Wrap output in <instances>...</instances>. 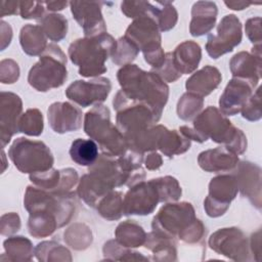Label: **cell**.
<instances>
[{
  "label": "cell",
  "mask_w": 262,
  "mask_h": 262,
  "mask_svg": "<svg viewBox=\"0 0 262 262\" xmlns=\"http://www.w3.org/2000/svg\"><path fill=\"white\" fill-rule=\"evenodd\" d=\"M117 79L126 96L147 104L158 121L161 119L168 101L169 87L155 72H145L129 63L117 72Z\"/></svg>",
  "instance_id": "6da1fadb"
},
{
  "label": "cell",
  "mask_w": 262,
  "mask_h": 262,
  "mask_svg": "<svg viewBox=\"0 0 262 262\" xmlns=\"http://www.w3.org/2000/svg\"><path fill=\"white\" fill-rule=\"evenodd\" d=\"M117 40L107 33L75 40L69 46L71 61L79 67V74L85 78L98 77L107 71L105 61L112 56Z\"/></svg>",
  "instance_id": "7a4b0ae2"
},
{
  "label": "cell",
  "mask_w": 262,
  "mask_h": 262,
  "mask_svg": "<svg viewBox=\"0 0 262 262\" xmlns=\"http://www.w3.org/2000/svg\"><path fill=\"white\" fill-rule=\"evenodd\" d=\"M192 128L207 141L222 143L230 151L242 155L247 149V137L217 107L208 106L193 119Z\"/></svg>",
  "instance_id": "3957f363"
},
{
  "label": "cell",
  "mask_w": 262,
  "mask_h": 262,
  "mask_svg": "<svg viewBox=\"0 0 262 262\" xmlns=\"http://www.w3.org/2000/svg\"><path fill=\"white\" fill-rule=\"evenodd\" d=\"M84 131L90 139L98 143L103 155L118 158L128 150L123 133L111 122L110 110L101 103L85 114Z\"/></svg>",
  "instance_id": "277c9868"
},
{
  "label": "cell",
  "mask_w": 262,
  "mask_h": 262,
  "mask_svg": "<svg viewBox=\"0 0 262 262\" xmlns=\"http://www.w3.org/2000/svg\"><path fill=\"white\" fill-rule=\"evenodd\" d=\"M67 78V56L58 45L50 43L31 68L28 82L37 91L46 92L62 86Z\"/></svg>",
  "instance_id": "5b68a950"
},
{
  "label": "cell",
  "mask_w": 262,
  "mask_h": 262,
  "mask_svg": "<svg viewBox=\"0 0 262 262\" xmlns=\"http://www.w3.org/2000/svg\"><path fill=\"white\" fill-rule=\"evenodd\" d=\"M139 51L152 70L159 69L165 61L166 53L161 46V31L155 18L145 14L134 18L124 35Z\"/></svg>",
  "instance_id": "8992f818"
},
{
  "label": "cell",
  "mask_w": 262,
  "mask_h": 262,
  "mask_svg": "<svg viewBox=\"0 0 262 262\" xmlns=\"http://www.w3.org/2000/svg\"><path fill=\"white\" fill-rule=\"evenodd\" d=\"M8 157L21 173H39L52 168L54 159L49 147L39 140L16 138L8 149Z\"/></svg>",
  "instance_id": "52a82bcc"
},
{
  "label": "cell",
  "mask_w": 262,
  "mask_h": 262,
  "mask_svg": "<svg viewBox=\"0 0 262 262\" xmlns=\"http://www.w3.org/2000/svg\"><path fill=\"white\" fill-rule=\"evenodd\" d=\"M24 207L29 214L46 212L54 215L58 220L59 227H62L74 216L75 200L74 195H58L36 185H29L25 193Z\"/></svg>",
  "instance_id": "ba28073f"
},
{
  "label": "cell",
  "mask_w": 262,
  "mask_h": 262,
  "mask_svg": "<svg viewBox=\"0 0 262 262\" xmlns=\"http://www.w3.org/2000/svg\"><path fill=\"white\" fill-rule=\"evenodd\" d=\"M113 105L117 113V127L123 134L150 127L159 122L147 104L129 98L122 90L117 92Z\"/></svg>",
  "instance_id": "9c48e42d"
},
{
  "label": "cell",
  "mask_w": 262,
  "mask_h": 262,
  "mask_svg": "<svg viewBox=\"0 0 262 262\" xmlns=\"http://www.w3.org/2000/svg\"><path fill=\"white\" fill-rule=\"evenodd\" d=\"M195 218V212L190 203H168L154 217L152 231L176 238Z\"/></svg>",
  "instance_id": "30bf717a"
},
{
  "label": "cell",
  "mask_w": 262,
  "mask_h": 262,
  "mask_svg": "<svg viewBox=\"0 0 262 262\" xmlns=\"http://www.w3.org/2000/svg\"><path fill=\"white\" fill-rule=\"evenodd\" d=\"M209 246L217 254L234 261H250V242L237 227L220 228L209 237Z\"/></svg>",
  "instance_id": "8fae6325"
},
{
  "label": "cell",
  "mask_w": 262,
  "mask_h": 262,
  "mask_svg": "<svg viewBox=\"0 0 262 262\" xmlns=\"http://www.w3.org/2000/svg\"><path fill=\"white\" fill-rule=\"evenodd\" d=\"M243 38L242 23L234 14L223 16L217 26V34H210L207 38L206 51L214 59L231 52L239 45Z\"/></svg>",
  "instance_id": "7c38bea8"
},
{
  "label": "cell",
  "mask_w": 262,
  "mask_h": 262,
  "mask_svg": "<svg viewBox=\"0 0 262 262\" xmlns=\"http://www.w3.org/2000/svg\"><path fill=\"white\" fill-rule=\"evenodd\" d=\"M238 191L233 174H221L211 179L209 194L204 201V209L208 216L216 218L222 216L235 199Z\"/></svg>",
  "instance_id": "4fadbf2b"
},
{
  "label": "cell",
  "mask_w": 262,
  "mask_h": 262,
  "mask_svg": "<svg viewBox=\"0 0 262 262\" xmlns=\"http://www.w3.org/2000/svg\"><path fill=\"white\" fill-rule=\"evenodd\" d=\"M124 215H148L160 203V193L155 179L140 181L126 192L124 199Z\"/></svg>",
  "instance_id": "5bb4252c"
},
{
  "label": "cell",
  "mask_w": 262,
  "mask_h": 262,
  "mask_svg": "<svg viewBox=\"0 0 262 262\" xmlns=\"http://www.w3.org/2000/svg\"><path fill=\"white\" fill-rule=\"evenodd\" d=\"M111 89L112 83L108 78L97 77L89 81L77 80L73 82L67 88L66 95L80 106L87 107L103 102Z\"/></svg>",
  "instance_id": "9a60e30c"
},
{
  "label": "cell",
  "mask_w": 262,
  "mask_h": 262,
  "mask_svg": "<svg viewBox=\"0 0 262 262\" xmlns=\"http://www.w3.org/2000/svg\"><path fill=\"white\" fill-rule=\"evenodd\" d=\"M29 178L34 185L63 196L73 195V188L79 181L78 173L73 168L61 170L51 168L44 172L30 174Z\"/></svg>",
  "instance_id": "2e32d148"
},
{
  "label": "cell",
  "mask_w": 262,
  "mask_h": 262,
  "mask_svg": "<svg viewBox=\"0 0 262 262\" xmlns=\"http://www.w3.org/2000/svg\"><path fill=\"white\" fill-rule=\"evenodd\" d=\"M103 2L71 1L70 7L75 20L83 29L85 37L106 33V25L101 13Z\"/></svg>",
  "instance_id": "e0dca14e"
},
{
  "label": "cell",
  "mask_w": 262,
  "mask_h": 262,
  "mask_svg": "<svg viewBox=\"0 0 262 262\" xmlns=\"http://www.w3.org/2000/svg\"><path fill=\"white\" fill-rule=\"evenodd\" d=\"M23 102L18 95L12 92L0 94V137L2 148L18 132V121L21 116Z\"/></svg>",
  "instance_id": "ac0fdd59"
},
{
  "label": "cell",
  "mask_w": 262,
  "mask_h": 262,
  "mask_svg": "<svg viewBox=\"0 0 262 262\" xmlns=\"http://www.w3.org/2000/svg\"><path fill=\"white\" fill-rule=\"evenodd\" d=\"M236 179L241 193L258 210L261 209V169L258 165L248 161L238 162L231 171Z\"/></svg>",
  "instance_id": "d6986e66"
},
{
  "label": "cell",
  "mask_w": 262,
  "mask_h": 262,
  "mask_svg": "<svg viewBox=\"0 0 262 262\" xmlns=\"http://www.w3.org/2000/svg\"><path fill=\"white\" fill-rule=\"evenodd\" d=\"M256 86V84L249 80L232 78L220 96V112L225 116H233L241 113Z\"/></svg>",
  "instance_id": "ffe728a7"
},
{
  "label": "cell",
  "mask_w": 262,
  "mask_h": 262,
  "mask_svg": "<svg viewBox=\"0 0 262 262\" xmlns=\"http://www.w3.org/2000/svg\"><path fill=\"white\" fill-rule=\"evenodd\" d=\"M47 117L51 129L58 134L76 131L82 126V111L71 102H53Z\"/></svg>",
  "instance_id": "44dd1931"
},
{
  "label": "cell",
  "mask_w": 262,
  "mask_h": 262,
  "mask_svg": "<svg viewBox=\"0 0 262 262\" xmlns=\"http://www.w3.org/2000/svg\"><path fill=\"white\" fill-rule=\"evenodd\" d=\"M238 162L237 155L225 146L204 150L198 157L199 166L206 172H229L236 167Z\"/></svg>",
  "instance_id": "7402d4cb"
},
{
  "label": "cell",
  "mask_w": 262,
  "mask_h": 262,
  "mask_svg": "<svg viewBox=\"0 0 262 262\" xmlns=\"http://www.w3.org/2000/svg\"><path fill=\"white\" fill-rule=\"evenodd\" d=\"M217 13V5L214 2H195L191 8V20L189 25L190 35L200 37L209 33L215 26Z\"/></svg>",
  "instance_id": "603a6c76"
},
{
  "label": "cell",
  "mask_w": 262,
  "mask_h": 262,
  "mask_svg": "<svg viewBox=\"0 0 262 262\" xmlns=\"http://www.w3.org/2000/svg\"><path fill=\"white\" fill-rule=\"evenodd\" d=\"M229 68L233 78L249 80L257 85L261 78V55L241 51L231 57Z\"/></svg>",
  "instance_id": "cb8c5ba5"
},
{
  "label": "cell",
  "mask_w": 262,
  "mask_h": 262,
  "mask_svg": "<svg viewBox=\"0 0 262 262\" xmlns=\"http://www.w3.org/2000/svg\"><path fill=\"white\" fill-rule=\"evenodd\" d=\"M114 188L92 172L83 175L78 183V195L91 208H96L99 201Z\"/></svg>",
  "instance_id": "d4e9b609"
},
{
  "label": "cell",
  "mask_w": 262,
  "mask_h": 262,
  "mask_svg": "<svg viewBox=\"0 0 262 262\" xmlns=\"http://www.w3.org/2000/svg\"><path fill=\"white\" fill-rule=\"evenodd\" d=\"M171 57L177 72L181 75H188L196 70L201 61L202 49L196 42L187 40L180 43L171 52Z\"/></svg>",
  "instance_id": "484cf974"
},
{
  "label": "cell",
  "mask_w": 262,
  "mask_h": 262,
  "mask_svg": "<svg viewBox=\"0 0 262 262\" xmlns=\"http://www.w3.org/2000/svg\"><path fill=\"white\" fill-rule=\"evenodd\" d=\"M222 77L217 68L206 66L186 80L185 88L188 92L205 97L219 86Z\"/></svg>",
  "instance_id": "4316f807"
},
{
  "label": "cell",
  "mask_w": 262,
  "mask_h": 262,
  "mask_svg": "<svg viewBox=\"0 0 262 262\" xmlns=\"http://www.w3.org/2000/svg\"><path fill=\"white\" fill-rule=\"evenodd\" d=\"M158 126V149L164 154V156L172 158L175 155H181L189 149L191 140L183 135L179 130H169L163 125Z\"/></svg>",
  "instance_id": "83f0119b"
},
{
  "label": "cell",
  "mask_w": 262,
  "mask_h": 262,
  "mask_svg": "<svg viewBox=\"0 0 262 262\" xmlns=\"http://www.w3.org/2000/svg\"><path fill=\"white\" fill-rule=\"evenodd\" d=\"M19 43L25 53L31 56L41 55L47 47V37L40 25L28 24L19 33Z\"/></svg>",
  "instance_id": "f1b7e54d"
},
{
  "label": "cell",
  "mask_w": 262,
  "mask_h": 262,
  "mask_svg": "<svg viewBox=\"0 0 262 262\" xmlns=\"http://www.w3.org/2000/svg\"><path fill=\"white\" fill-rule=\"evenodd\" d=\"M146 249L152 252L156 261H176L177 250L175 238L159 234L155 231L146 234L144 245Z\"/></svg>",
  "instance_id": "f546056e"
},
{
  "label": "cell",
  "mask_w": 262,
  "mask_h": 262,
  "mask_svg": "<svg viewBox=\"0 0 262 262\" xmlns=\"http://www.w3.org/2000/svg\"><path fill=\"white\" fill-rule=\"evenodd\" d=\"M116 241L126 248H137L144 245L146 233L134 220L121 222L115 230Z\"/></svg>",
  "instance_id": "4dcf8cb0"
},
{
  "label": "cell",
  "mask_w": 262,
  "mask_h": 262,
  "mask_svg": "<svg viewBox=\"0 0 262 262\" xmlns=\"http://www.w3.org/2000/svg\"><path fill=\"white\" fill-rule=\"evenodd\" d=\"M57 228H59V223L54 215L46 212L30 213L28 230L32 236L36 238L46 237L51 235Z\"/></svg>",
  "instance_id": "1f68e13d"
},
{
  "label": "cell",
  "mask_w": 262,
  "mask_h": 262,
  "mask_svg": "<svg viewBox=\"0 0 262 262\" xmlns=\"http://www.w3.org/2000/svg\"><path fill=\"white\" fill-rule=\"evenodd\" d=\"M70 156L76 164L90 167L98 158V145L92 139L77 138L71 144Z\"/></svg>",
  "instance_id": "d6a6232c"
},
{
  "label": "cell",
  "mask_w": 262,
  "mask_h": 262,
  "mask_svg": "<svg viewBox=\"0 0 262 262\" xmlns=\"http://www.w3.org/2000/svg\"><path fill=\"white\" fill-rule=\"evenodd\" d=\"M148 14L155 18L161 32L173 29L178 19L177 10L170 1L150 2Z\"/></svg>",
  "instance_id": "836d02e7"
},
{
  "label": "cell",
  "mask_w": 262,
  "mask_h": 262,
  "mask_svg": "<svg viewBox=\"0 0 262 262\" xmlns=\"http://www.w3.org/2000/svg\"><path fill=\"white\" fill-rule=\"evenodd\" d=\"M95 209L102 218L108 221L120 219L124 215L123 193L117 190L110 191L99 201Z\"/></svg>",
  "instance_id": "e575fe53"
},
{
  "label": "cell",
  "mask_w": 262,
  "mask_h": 262,
  "mask_svg": "<svg viewBox=\"0 0 262 262\" xmlns=\"http://www.w3.org/2000/svg\"><path fill=\"white\" fill-rule=\"evenodd\" d=\"M4 250L11 261H31L35 250L30 239L21 235L10 236L3 243Z\"/></svg>",
  "instance_id": "d590c367"
},
{
  "label": "cell",
  "mask_w": 262,
  "mask_h": 262,
  "mask_svg": "<svg viewBox=\"0 0 262 262\" xmlns=\"http://www.w3.org/2000/svg\"><path fill=\"white\" fill-rule=\"evenodd\" d=\"M39 25L46 37L53 42H59L67 36L68 19L62 14H45L39 19Z\"/></svg>",
  "instance_id": "8d00e7d4"
},
{
  "label": "cell",
  "mask_w": 262,
  "mask_h": 262,
  "mask_svg": "<svg viewBox=\"0 0 262 262\" xmlns=\"http://www.w3.org/2000/svg\"><path fill=\"white\" fill-rule=\"evenodd\" d=\"M35 255L39 261H72L70 251L62 245L50 241L42 242L35 248Z\"/></svg>",
  "instance_id": "74e56055"
},
{
  "label": "cell",
  "mask_w": 262,
  "mask_h": 262,
  "mask_svg": "<svg viewBox=\"0 0 262 262\" xmlns=\"http://www.w3.org/2000/svg\"><path fill=\"white\" fill-rule=\"evenodd\" d=\"M204 106V98L191 92H185L178 100L177 115L183 121L194 119Z\"/></svg>",
  "instance_id": "f35d334b"
},
{
  "label": "cell",
  "mask_w": 262,
  "mask_h": 262,
  "mask_svg": "<svg viewBox=\"0 0 262 262\" xmlns=\"http://www.w3.org/2000/svg\"><path fill=\"white\" fill-rule=\"evenodd\" d=\"M64 241L75 250H85L92 243V233L86 224L76 223L64 232Z\"/></svg>",
  "instance_id": "ab89813d"
},
{
  "label": "cell",
  "mask_w": 262,
  "mask_h": 262,
  "mask_svg": "<svg viewBox=\"0 0 262 262\" xmlns=\"http://www.w3.org/2000/svg\"><path fill=\"white\" fill-rule=\"evenodd\" d=\"M43 116L38 108H29L18 121V132L29 136H39L43 132Z\"/></svg>",
  "instance_id": "60d3db41"
},
{
  "label": "cell",
  "mask_w": 262,
  "mask_h": 262,
  "mask_svg": "<svg viewBox=\"0 0 262 262\" xmlns=\"http://www.w3.org/2000/svg\"><path fill=\"white\" fill-rule=\"evenodd\" d=\"M103 255L107 260L117 261H132V260H142L148 261L149 258L142 256L138 252H132L129 248L120 245L116 239H111L106 242L103 246Z\"/></svg>",
  "instance_id": "b9f144b4"
},
{
  "label": "cell",
  "mask_w": 262,
  "mask_h": 262,
  "mask_svg": "<svg viewBox=\"0 0 262 262\" xmlns=\"http://www.w3.org/2000/svg\"><path fill=\"white\" fill-rule=\"evenodd\" d=\"M138 48L125 36L117 40V46L112 54V60L117 66H126L131 63L138 55Z\"/></svg>",
  "instance_id": "7bdbcfd3"
},
{
  "label": "cell",
  "mask_w": 262,
  "mask_h": 262,
  "mask_svg": "<svg viewBox=\"0 0 262 262\" xmlns=\"http://www.w3.org/2000/svg\"><path fill=\"white\" fill-rule=\"evenodd\" d=\"M160 193V203L176 202L181 196V186L176 178L172 176H164L155 178Z\"/></svg>",
  "instance_id": "ee69618b"
},
{
  "label": "cell",
  "mask_w": 262,
  "mask_h": 262,
  "mask_svg": "<svg viewBox=\"0 0 262 262\" xmlns=\"http://www.w3.org/2000/svg\"><path fill=\"white\" fill-rule=\"evenodd\" d=\"M242 116L248 121H258L262 117L261 112V88L258 87L243 106Z\"/></svg>",
  "instance_id": "f6af8a7d"
},
{
  "label": "cell",
  "mask_w": 262,
  "mask_h": 262,
  "mask_svg": "<svg viewBox=\"0 0 262 262\" xmlns=\"http://www.w3.org/2000/svg\"><path fill=\"white\" fill-rule=\"evenodd\" d=\"M206 235V227L199 219H194L179 235L178 238L187 244H198Z\"/></svg>",
  "instance_id": "bcb514c9"
},
{
  "label": "cell",
  "mask_w": 262,
  "mask_h": 262,
  "mask_svg": "<svg viewBox=\"0 0 262 262\" xmlns=\"http://www.w3.org/2000/svg\"><path fill=\"white\" fill-rule=\"evenodd\" d=\"M45 2L20 1L19 15L24 19H41L45 14Z\"/></svg>",
  "instance_id": "7dc6e473"
},
{
  "label": "cell",
  "mask_w": 262,
  "mask_h": 262,
  "mask_svg": "<svg viewBox=\"0 0 262 262\" xmlns=\"http://www.w3.org/2000/svg\"><path fill=\"white\" fill-rule=\"evenodd\" d=\"M149 7L150 1H123L121 3L122 12L133 19L148 14Z\"/></svg>",
  "instance_id": "c3c4849f"
},
{
  "label": "cell",
  "mask_w": 262,
  "mask_h": 262,
  "mask_svg": "<svg viewBox=\"0 0 262 262\" xmlns=\"http://www.w3.org/2000/svg\"><path fill=\"white\" fill-rule=\"evenodd\" d=\"M19 68L12 59H3L0 63V80L3 84H12L18 80Z\"/></svg>",
  "instance_id": "681fc988"
},
{
  "label": "cell",
  "mask_w": 262,
  "mask_h": 262,
  "mask_svg": "<svg viewBox=\"0 0 262 262\" xmlns=\"http://www.w3.org/2000/svg\"><path fill=\"white\" fill-rule=\"evenodd\" d=\"M152 72H155L164 82H169V83L175 82L182 76L177 72V70L173 66L171 52L166 53V58L162 67H160L159 69L152 70Z\"/></svg>",
  "instance_id": "f907efd6"
},
{
  "label": "cell",
  "mask_w": 262,
  "mask_h": 262,
  "mask_svg": "<svg viewBox=\"0 0 262 262\" xmlns=\"http://www.w3.org/2000/svg\"><path fill=\"white\" fill-rule=\"evenodd\" d=\"M245 31L249 40L254 46H261L262 34H261V17L256 16L249 18L245 25Z\"/></svg>",
  "instance_id": "816d5d0a"
},
{
  "label": "cell",
  "mask_w": 262,
  "mask_h": 262,
  "mask_svg": "<svg viewBox=\"0 0 262 262\" xmlns=\"http://www.w3.org/2000/svg\"><path fill=\"white\" fill-rule=\"evenodd\" d=\"M20 228V219L16 213H7L2 215L0 229L2 235H11L17 232Z\"/></svg>",
  "instance_id": "f5cc1de1"
},
{
  "label": "cell",
  "mask_w": 262,
  "mask_h": 262,
  "mask_svg": "<svg viewBox=\"0 0 262 262\" xmlns=\"http://www.w3.org/2000/svg\"><path fill=\"white\" fill-rule=\"evenodd\" d=\"M144 164L148 170H157L162 166L163 159L158 152L152 151L146 156L144 160Z\"/></svg>",
  "instance_id": "db71d44e"
},
{
  "label": "cell",
  "mask_w": 262,
  "mask_h": 262,
  "mask_svg": "<svg viewBox=\"0 0 262 262\" xmlns=\"http://www.w3.org/2000/svg\"><path fill=\"white\" fill-rule=\"evenodd\" d=\"M19 14V2L18 1H2L1 17L5 15Z\"/></svg>",
  "instance_id": "11a10c76"
},
{
  "label": "cell",
  "mask_w": 262,
  "mask_h": 262,
  "mask_svg": "<svg viewBox=\"0 0 262 262\" xmlns=\"http://www.w3.org/2000/svg\"><path fill=\"white\" fill-rule=\"evenodd\" d=\"M11 30V27L9 26V24L5 23L4 20L1 21V50H4L5 47H6V38L11 41V38H12V34L10 35H7L6 33H8L9 31Z\"/></svg>",
  "instance_id": "9f6ffc18"
},
{
  "label": "cell",
  "mask_w": 262,
  "mask_h": 262,
  "mask_svg": "<svg viewBox=\"0 0 262 262\" xmlns=\"http://www.w3.org/2000/svg\"><path fill=\"white\" fill-rule=\"evenodd\" d=\"M70 4L67 1H49V2H45V6L48 10L50 11H58V10H62L67 7V5Z\"/></svg>",
  "instance_id": "6f0895ef"
},
{
  "label": "cell",
  "mask_w": 262,
  "mask_h": 262,
  "mask_svg": "<svg viewBox=\"0 0 262 262\" xmlns=\"http://www.w3.org/2000/svg\"><path fill=\"white\" fill-rule=\"evenodd\" d=\"M224 4L233 10H243L247 7H249L251 4V2H245V1H225Z\"/></svg>",
  "instance_id": "680465c9"
}]
</instances>
